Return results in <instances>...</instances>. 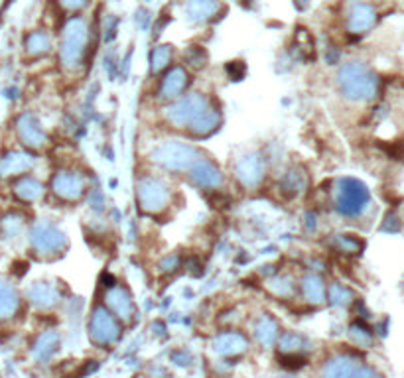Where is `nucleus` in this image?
Wrapping results in <instances>:
<instances>
[{
  "label": "nucleus",
  "mask_w": 404,
  "mask_h": 378,
  "mask_svg": "<svg viewBox=\"0 0 404 378\" xmlns=\"http://www.w3.org/2000/svg\"><path fill=\"white\" fill-rule=\"evenodd\" d=\"M337 87L345 98L365 103L377 97L379 79L363 61H349L337 74Z\"/></svg>",
  "instance_id": "obj_1"
},
{
  "label": "nucleus",
  "mask_w": 404,
  "mask_h": 378,
  "mask_svg": "<svg viewBox=\"0 0 404 378\" xmlns=\"http://www.w3.org/2000/svg\"><path fill=\"white\" fill-rule=\"evenodd\" d=\"M199 158V150L182 140H164L150 152V160L156 166L174 173L190 171Z\"/></svg>",
  "instance_id": "obj_2"
},
{
  "label": "nucleus",
  "mask_w": 404,
  "mask_h": 378,
  "mask_svg": "<svg viewBox=\"0 0 404 378\" xmlns=\"http://www.w3.org/2000/svg\"><path fill=\"white\" fill-rule=\"evenodd\" d=\"M89 42V26L81 16L69 18L62 30L60 42V61L65 69H75L83 63Z\"/></svg>",
  "instance_id": "obj_3"
},
{
  "label": "nucleus",
  "mask_w": 404,
  "mask_h": 378,
  "mask_svg": "<svg viewBox=\"0 0 404 378\" xmlns=\"http://www.w3.org/2000/svg\"><path fill=\"white\" fill-rule=\"evenodd\" d=\"M138 207L148 215H158L166 211L171 201V189L158 175H142L136 183Z\"/></svg>",
  "instance_id": "obj_4"
},
{
  "label": "nucleus",
  "mask_w": 404,
  "mask_h": 378,
  "mask_svg": "<svg viewBox=\"0 0 404 378\" xmlns=\"http://www.w3.org/2000/svg\"><path fill=\"white\" fill-rule=\"evenodd\" d=\"M209 107L211 103L203 93H190L170 103L164 117L174 128H190Z\"/></svg>",
  "instance_id": "obj_5"
},
{
  "label": "nucleus",
  "mask_w": 404,
  "mask_h": 378,
  "mask_svg": "<svg viewBox=\"0 0 404 378\" xmlns=\"http://www.w3.org/2000/svg\"><path fill=\"white\" fill-rule=\"evenodd\" d=\"M28 241H30V246L32 250L40 255V257H58L62 255L67 246V239L56 225H51L48 221H40L36 223L30 232H28Z\"/></svg>",
  "instance_id": "obj_6"
},
{
  "label": "nucleus",
  "mask_w": 404,
  "mask_h": 378,
  "mask_svg": "<svg viewBox=\"0 0 404 378\" xmlns=\"http://www.w3.org/2000/svg\"><path fill=\"white\" fill-rule=\"evenodd\" d=\"M369 203L367 187L357 180L345 178L339 182L337 196H335V207L345 217H357L363 213Z\"/></svg>",
  "instance_id": "obj_7"
},
{
  "label": "nucleus",
  "mask_w": 404,
  "mask_h": 378,
  "mask_svg": "<svg viewBox=\"0 0 404 378\" xmlns=\"http://www.w3.org/2000/svg\"><path fill=\"white\" fill-rule=\"evenodd\" d=\"M89 337L91 341L97 343V345H112L121 337V325H119V319L110 313L105 305H97L93 311H91V318H89Z\"/></svg>",
  "instance_id": "obj_8"
},
{
  "label": "nucleus",
  "mask_w": 404,
  "mask_h": 378,
  "mask_svg": "<svg viewBox=\"0 0 404 378\" xmlns=\"http://www.w3.org/2000/svg\"><path fill=\"white\" fill-rule=\"evenodd\" d=\"M51 189L62 201L74 203L85 196L87 180L81 171L75 170H58L51 180Z\"/></svg>",
  "instance_id": "obj_9"
},
{
  "label": "nucleus",
  "mask_w": 404,
  "mask_h": 378,
  "mask_svg": "<svg viewBox=\"0 0 404 378\" xmlns=\"http://www.w3.org/2000/svg\"><path fill=\"white\" fill-rule=\"evenodd\" d=\"M233 171L237 182L241 183L245 189H257L267 175V164L260 154L253 152V154H245L237 160Z\"/></svg>",
  "instance_id": "obj_10"
},
{
  "label": "nucleus",
  "mask_w": 404,
  "mask_h": 378,
  "mask_svg": "<svg viewBox=\"0 0 404 378\" xmlns=\"http://www.w3.org/2000/svg\"><path fill=\"white\" fill-rule=\"evenodd\" d=\"M14 130H16V138L20 140V144L28 150H42L48 144V136L32 112L18 114V119L14 121Z\"/></svg>",
  "instance_id": "obj_11"
},
{
  "label": "nucleus",
  "mask_w": 404,
  "mask_h": 378,
  "mask_svg": "<svg viewBox=\"0 0 404 378\" xmlns=\"http://www.w3.org/2000/svg\"><path fill=\"white\" fill-rule=\"evenodd\" d=\"M36 158L28 150H8L0 156V178L16 180L34 168Z\"/></svg>",
  "instance_id": "obj_12"
},
{
  "label": "nucleus",
  "mask_w": 404,
  "mask_h": 378,
  "mask_svg": "<svg viewBox=\"0 0 404 378\" xmlns=\"http://www.w3.org/2000/svg\"><path fill=\"white\" fill-rule=\"evenodd\" d=\"M321 378H375V375L361 366L351 356H333L321 368Z\"/></svg>",
  "instance_id": "obj_13"
},
{
  "label": "nucleus",
  "mask_w": 404,
  "mask_h": 378,
  "mask_svg": "<svg viewBox=\"0 0 404 378\" xmlns=\"http://www.w3.org/2000/svg\"><path fill=\"white\" fill-rule=\"evenodd\" d=\"M105 307L121 321H131L136 313L135 300L123 286H110L105 293Z\"/></svg>",
  "instance_id": "obj_14"
},
{
  "label": "nucleus",
  "mask_w": 404,
  "mask_h": 378,
  "mask_svg": "<svg viewBox=\"0 0 404 378\" xmlns=\"http://www.w3.org/2000/svg\"><path fill=\"white\" fill-rule=\"evenodd\" d=\"M187 85H190V74L185 71V67H182V65L170 67L160 81L158 97L162 101L174 103L180 97H184Z\"/></svg>",
  "instance_id": "obj_15"
},
{
  "label": "nucleus",
  "mask_w": 404,
  "mask_h": 378,
  "mask_svg": "<svg viewBox=\"0 0 404 378\" xmlns=\"http://www.w3.org/2000/svg\"><path fill=\"white\" fill-rule=\"evenodd\" d=\"M190 180L201 189H219L223 182H225V175L221 173L215 162H211L208 158H199L194 164V168L190 170Z\"/></svg>",
  "instance_id": "obj_16"
},
{
  "label": "nucleus",
  "mask_w": 404,
  "mask_h": 378,
  "mask_svg": "<svg viewBox=\"0 0 404 378\" xmlns=\"http://www.w3.org/2000/svg\"><path fill=\"white\" fill-rule=\"evenodd\" d=\"M26 300L34 305L40 311H49L53 309L56 305L60 304L62 300V293L56 286H51L49 282H32L26 290Z\"/></svg>",
  "instance_id": "obj_17"
},
{
  "label": "nucleus",
  "mask_w": 404,
  "mask_h": 378,
  "mask_svg": "<svg viewBox=\"0 0 404 378\" xmlns=\"http://www.w3.org/2000/svg\"><path fill=\"white\" fill-rule=\"evenodd\" d=\"M44 183L34 175H20L12 182V194L22 203H36L44 197Z\"/></svg>",
  "instance_id": "obj_18"
},
{
  "label": "nucleus",
  "mask_w": 404,
  "mask_h": 378,
  "mask_svg": "<svg viewBox=\"0 0 404 378\" xmlns=\"http://www.w3.org/2000/svg\"><path fill=\"white\" fill-rule=\"evenodd\" d=\"M22 307V295L10 282L0 280V323L10 321Z\"/></svg>",
  "instance_id": "obj_19"
},
{
  "label": "nucleus",
  "mask_w": 404,
  "mask_h": 378,
  "mask_svg": "<svg viewBox=\"0 0 404 378\" xmlns=\"http://www.w3.org/2000/svg\"><path fill=\"white\" fill-rule=\"evenodd\" d=\"M377 22V12L371 4H355L347 16V30L351 34H363Z\"/></svg>",
  "instance_id": "obj_20"
},
{
  "label": "nucleus",
  "mask_w": 404,
  "mask_h": 378,
  "mask_svg": "<svg viewBox=\"0 0 404 378\" xmlns=\"http://www.w3.org/2000/svg\"><path fill=\"white\" fill-rule=\"evenodd\" d=\"M249 347V341L243 333L239 331H225V333H219L213 341V349L215 353L223 354V356H233V354H239L245 351Z\"/></svg>",
  "instance_id": "obj_21"
},
{
  "label": "nucleus",
  "mask_w": 404,
  "mask_h": 378,
  "mask_svg": "<svg viewBox=\"0 0 404 378\" xmlns=\"http://www.w3.org/2000/svg\"><path fill=\"white\" fill-rule=\"evenodd\" d=\"M308 187V175L306 171L300 170V168H288V170L284 171V175H282V180L278 182V189H280L282 196L286 197H298L300 194H304Z\"/></svg>",
  "instance_id": "obj_22"
},
{
  "label": "nucleus",
  "mask_w": 404,
  "mask_h": 378,
  "mask_svg": "<svg viewBox=\"0 0 404 378\" xmlns=\"http://www.w3.org/2000/svg\"><path fill=\"white\" fill-rule=\"evenodd\" d=\"M58 347H60V335L56 331H44L37 335L36 343L32 347V356L37 363H48L58 353Z\"/></svg>",
  "instance_id": "obj_23"
},
{
  "label": "nucleus",
  "mask_w": 404,
  "mask_h": 378,
  "mask_svg": "<svg viewBox=\"0 0 404 378\" xmlns=\"http://www.w3.org/2000/svg\"><path fill=\"white\" fill-rule=\"evenodd\" d=\"M184 8L192 22H208L209 18L217 14L219 4L217 0H187Z\"/></svg>",
  "instance_id": "obj_24"
},
{
  "label": "nucleus",
  "mask_w": 404,
  "mask_h": 378,
  "mask_svg": "<svg viewBox=\"0 0 404 378\" xmlns=\"http://www.w3.org/2000/svg\"><path fill=\"white\" fill-rule=\"evenodd\" d=\"M221 122V112L217 109H213V107H209L199 119H197L187 130H190V135L194 136V138H205V136L213 135L215 130H217V126H219Z\"/></svg>",
  "instance_id": "obj_25"
},
{
  "label": "nucleus",
  "mask_w": 404,
  "mask_h": 378,
  "mask_svg": "<svg viewBox=\"0 0 404 378\" xmlns=\"http://www.w3.org/2000/svg\"><path fill=\"white\" fill-rule=\"evenodd\" d=\"M49 49H51V36L46 30H34L24 37V51L30 58L48 55Z\"/></svg>",
  "instance_id": "obj_26"
},
{
  "label": "nucleus",
  "mask_w": 404,
  "mask_h": 378,
  "mask_svg": "<svg viewBox=\"0 0 404 378\" xmlns=\"http://www.w3.org/2000/svg\"><path fill=\"white\" fill-rule=\"evenodd\" d=\"M253 335L257 337V341L260 343V345H270V343L276 341L278 335H280V329H278L276 319L270 318L269 313H262V316L255 321V325H253Z\"/></svg>",
  "instance_id": "obj_27"
},
{
  "label": "nucleus",
  "mask_w": 404,
  "mask_h": 378,
  "mask_svg": "<svg viewBox=\"0 0 404 378\" xmlns=\"http://www.w3.org/2000/svg\"><path fill=\"white\" fill-rule=\"evenodd\" d=\"M302 293L310 304H321L326 302V293H328V286L323 284V280L319 278L318 274H306L302 278Z\"/></svg>",
  "instance_id": "obj_28"
},
{
  "label": "nucleus",
  "mask_w": 404,
  "mask_h": 378,
  "mask_svg": "<svg viewBox=\"0 0 404 378\" xmlns=\"http://www.w3.org/2000/svg\"><path fill=\"white\" fill-rule=\"evenodd\" d=\"M24 231V217L18 213H6L0 217V234L2 239H16Z\"/></svg>",
  "instance_id": "obj_29"
},
{
  "label": "nucleus",
  "mask_w": 404,
  "mask_h": 378,
  "mask_svg": "<svg viewBox=\"0 0 404 378\" xmlns=\"http://www.w3.org/2000/svg\"><path fill=\"white\" fill-rule=\"evenodd\" d=\"M278 349H280L284 354H298L302 349H306V339L298 333H292V331H286L278 335Z\"/></svg>",
  "instance_id": "obj_30"
},
{
  "label": "nucleus",
  "mask_w": 404,
  "mask_h": 378,
  "mask_svg": "<svg viewBox=\"0 0 404 378\" xmlns=\"http://www.w3.org/2000/svg\"><path fill=\"white\" fill-rule=\"evenodd\" d=\"M171 61V46H156L150 53V71L154 75L168 69Z\"/></svg>",
  "instance_id": "obj_31"
},
{
  "label": "nucleus",
  "mask_w": 404,
  "mask_h": 378,
  "mask_svg": "<svg viewBox=\"0 0 404 378\" xmlns=\"http://www.w3.org/2000/svg\"><path fill=\"white\" fill-rule=\"evenodd\" d=\"M267 288H269V292L272 295H276V298H292L296 292L294 284L290 278H286V276H274V278H270L267 282Z\"/></svg>",
  "instance_id": "obj_32"
},
{
  "label": "nucleus",
  "mask_w": 404,
  "mask_h": 378,
  "mask_svg": "<svg viewBox=\"0 0 404 378\" xmlns=\"http://www.w3.org/2000/svg\"><path fill=\"white\" fill-rule=\"evenodd\" d=\"M326 300H330L331 304L335 305H347L351 304V300H353V293L349 288H345L342 284H337V282H333L328 286V293H326Z\"/></svg>",
  "instance_id": "obj_33"
},
{
  "label": "nucleus",
  "mask_w": 404,
  "mask_h": 378,
  "mask_svg": "<svg viewBox=\"0 0 404 378\" xmlns=\"http://www.w3.org/2000/svg\"><path fill=\"white\" fill-rule=\"evenodd\" d=\"M296 49L300 58H314V40L308 34L306 30L296 32Z\"/></svg>",
  "instance_id": "obj_34"
},
{
  "label": "nucleus",
  "mask_w": 404,
  "mask_h": 378,
  "mask_svg": "<svg viewBox=\"0 0 404 378\" xmlns=\"http://www.w3.org/2000/svg\"><path fill=\"white\" fill-rule=\"evenodd\" d=\"M184 60L192 67H203L205 61H208V53H205V49L199 48V46H192V48L185 49Z\"/></svg>",
  "instance_id": "obj_35"
},
{
  "label": "nucleus",
  "mask_w": 404,
  "mask_h": 378,
  "mask_svg": "<svg viewBox=\"0 0 404 378\" xmlns=\"http://www.w3.org/2000/svg\"><path fill=\"white\" fill-rule=\"evenodd\" d=\"M337 248L339 250H343V252H357L359 248H361V243L359 241H355L353 237H349V234H339L337 237Z\"/></svg>",
  "instance_id": "obj_36"
},
{
  "label": "nucleus",
  "mask_w": 404,
  "mask_h": 378,
  "mask_svg": "<svg viewBox=\"0 0 404 378\" xmlns=\"http://www.w3.org/2000/svg\"><path fill=\"white\" fill-rule=\"evenodd\" d=\"M349 333H351V337H353V341L359 343V345H369L371 343V333H369V329H365L361 323H355V325H351V329H349Z\"/></svg>",
  "instance_id": "obj_37"
},
{
  "label": "nucleus",
  "mask_w": 404,
  "mask_h": 378,
  "mask_svg": "<svg viewBox=\"0 0 404 378\" xmlns=\"http://www.w3.org/2000/svg\"><path fill=\"white\" fill-rule=\"evenodd\" d=\"M227 74L231 75L235 81L243 79L245 77V65H243V61H231V63H227Z\"/></svg>",
  "instance_id": "obj_38"
},
{
  "label": "nucleus",
  "mask_w": 404,
  "mask_h": 378,
  "mask_svg": "<svg viewBox=\"0 0 404 378\" xmlns=\"http://www.w3.org/2000/svg\"><path fill=\"white\" fill-rule=\"evenodd\" d=\"M180 266V258L176 257V255H171V257H166L162 262H160V268L164 270V272H174V270Z\"/></svg>",
  "instance_id": "obj_39"
},
{
  "label": "nucleus",
  "mask_w": 404,
  "mask_h": 378,
  "mask_svg": "<svg viewBox=\"0 0 404 378\" xmlns=\"http://www.w3.org/2000/svg\"><path fill=\"white\" fill-rule=\"evenodd\" d=\"M65 8H81L85 4V0H62Z\"/></svg>",
  "instance_id": "obj_40"
},
{
  "label": "nucleus",
  "mask_w": 404,
  "mask_h": 378,
  "mask_svg": "<svg viewBox=\"0 0 404 378\" xmlns=\"http://www.w3.org/2000/svg\"><path fill=\"white\" fill-rule=\"evenodd\" d=\"M280 378H294V377H280Z\"/></svg>",
  "instance_id": "obj_41"
}]
</instances>
